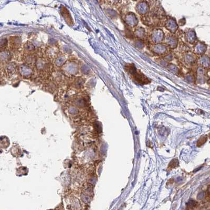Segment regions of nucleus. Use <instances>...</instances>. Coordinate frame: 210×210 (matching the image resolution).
Listing matches in <instances>:
<instances>
[{
  "instance_id": "6",
  "label": "nucleus",
  "mask_w": 210,
  "mask_h": 210,
  "mask_svg": "<svg viewBox=\"0 0 210 210\" xmlns=\"http://www.w3.org/2000/svg\"><path fill=\"white\" fill-rule=\"evenodd\" d=\"M164 44L170 48H175L177 45V38L173 35L169 34L164 36Z\"/></svg>"
},
{
  "instance_id": "5",
  "label": "nucleus",
  "mask_w": 210,
  "mask_h": 210,
  "mask_svg": "<svg viewBox=\"0 0 210 210\" xmlns=\"http://www.w3.org/2000/svg\"><path fill=\"white\" fill-rule=\"evenodd\" d=\"M164 26L166 29L170 32L171 33H175L178 29V25L175 20L172 18H166L164 23Z\"/></svg>"
},
{
  "instance_id": "9",
  "label": "nucleus",
  "mask_w": 210,
  "mask_h": 210,
  "mask_svg": "<svg viewBox=\"0 0 210 210\" xmlns=\"http://www.w3.org/2000/svg\"><path fill=\"white\" fill-rule=\"evenodd\" d=\"M125 22L129 26L135 27L138 23V20L136 15L132 12L128 13L125 17Z\"/></svg>"
},
{
  "instance_id": "10",
  "label": "nucleus",
  "mask_w": 210,
  "mask_h": 210,
  "mask_svg": "<svg viewBox=\"0 0 210 210\" xmlns=\"http://www.w3.org/2000/svg\"><path fill=\"white\" fill-rule=\"evenodd\" d=\"M17 67V66L14 63H5V65L4 66V72L9 76L14 75L18 70Z\"/></svg>"
},
{
  "instance_id": "1",
  "label": "nucleus",
  "mask_w": 210,
  "mask_h": 210,
  "mask_svg": "<svg viewBox=\"0 0 210 210\" xmlns=\"http://www.w3.org/2000/svg\"><path fill=\"white\" fill-rule=\"evenodd\" d=\"M163 10L155 7L146 16H142V21L147 26H157L161 23L164 18Z\"/></svg>"
},
{
  "instance_id": "4",
  "label": "nucleus",
  "mask_w": 210,
  "mask_h": 210,
  "mask_svg": "<svg viewBox=\"0 0 210 210\" xmlns=\"http://www.w3.org/2000/svg\"><path fill=\"white\" fill-rule=\"evenodd\" d=\"M136 10L137 12L141 16H146L149 13V4L146 1L139 2L136 5Z\"/></svg>"
},
{
  "instance_id": "11",
  "label": "nucleus",
  "mask_w": 210,
  "mask_h": 210,
  "mask_svg": "<svg viewBox=\"0 0 210 210\" xmlns=\"http://www.w3.org/2000/svg\"><path fill=\"white\" fill-rule=\"evenodd\" d=\"M22 40L21 38L18 36H13L11 37L10 40V47L13 50H16L20 48L21 45Z\"/></svg>"
},
{
  "instance_id": "13",
  "label": "nucleus",
  "mask_w": 210,
  "mask_h": 210,
  "mask_svg": "<svg viewBox=\"0 0 210 210\" xmlns=\"http://www.w3.org/2000/svg\"><path fill=\"white\" fill-rule=\"evenodd\" d=\"M183 60L187 65L191 66L195 64V59L193 54L191 52H186L183 57Z\"/></svg>"
},
{
  "instance_id": "18",
  "label": "nucleus",
  "mask_w": 210,
  "mask_h": 210,
  "mask_svg": "<svg viewBox=\"0 0 210 210\" xmlns=\"http://www.w3.org/2000/svg\"><path fill=\"white\" fill-rule=\"evenodd\" d=\"M83 80L84 79L81 78H78L77 79L76 81H75L74 84L75 87H76L77 89H79L80 88H81V86L83 85L84 83Z\"/></svg>"
},
{
  "instance_id": "16",
  "label": "nucleus",
  "mask_w": 210,
  "mask_h": 210,
  "mask_svg": "<svg viewBox=\"0 0 210 210\" xmlns=\"http://www.w3.org/2000/svg\"><path fill=\"white\" fill-rule=\"evenodd\" d=\"M135 35L136 36V37H137L138 38L141 39L145 37L146 35V32L144 31V29L141 27H139L136 29L135 31Z\"/></svg>"
},
{
  "instance_id": "12",
  "label": "nucleus",
  "mask_w": 210,
  "mask_h": 210,
  "mask_svg": "<svg viewBox=\"0 0 210 210\" xmlns=\"http://www.w3.org/2000/svg\"><path fill=\"white\" fill-rule=\"evenodd\" d=\"M61 14H62V16H63L64 19L65 20L66 22L68 23L69 25H72V21L71 18V16L70 15V13H69L68 10L65 7H62L61 8Z\"/></svg>"
},
{
  "instance_id": "3",
  "label": "nucleus",
  "mask_w": 210,
  "mask_h": 210,
  "mask_svg": "<svg viewBox=\"0 0 210 210\" xmlns=\"http://www.w3.org/2000/svg\"><path fill=\"white\" fill-rule=\"evenodd\" d=\"M170 48L164 43L153 44L151 46V50L157 55H168Z\"/></svg>"
},
{
  "instance_id": "7",
  "label": "nucleus",
  "mask_w": 210,
  "mask_h": 210,
  "mask_svg": "<svg viewBox=\"0 0 210 210\" xmlns=\"http://www.w3.org/2000/svg\"><path fill=\"white\" fill-rule=\"evenodd\" d=\"M69 63V64L65 63L63 67H67V70H64V72L67 74L71 75L76 74L77 72H78V67L77 65L75 62H70Z\"/></svg>"
},
{
  "instance_id": "17",
  "label": "nucleus",
  "mask_w": 210,
  "mask_h": 210,
  "mask_svg": "<svg viewBox=\"0 0 210 210\" xmlns=\"http://www.w3.org/2000/svg\"><path fill=\"white\" fill-rule=\"evenodd\" d=\"M4 50V52L1 51V61L2 62L4 60V63L5 64L7 63V61H9L10 59L11 55L9 52L6 50Z\"/></svg>"
},
{
  "instance_id": "8",
  "label": "nucleus",
  "mask_w": 210,
  "mask_h": 210,
  "mask_svg": "<svg viewBox=\"0 0 210 210\" xmlns=\"http://www.w3.org/2000/svg\"><path fill=\"white\" fill-rule=\"evenodd\" d=\"M131 75L133 77V79L135 81L136 83H138L140 84H145L149 83L148 79L140 72H137L136 70L134 72L131 73Z\"/></svg>"
},
{
  "instance_id": "14",
  "label": "nucleus",
  "mask_w": 210,
  "mask_h": 210,
  "mask_svg": "<svg viewBox=\"0 0 210 210\" xmlns=\"http://www.w3.org/2000/svg\"><path fill=\"white\" fill-rule=\"evenodd\" d=\"M186 38L187 42L192 44L195 42V34L194 32V31H193L192 30H190L189 31H188L186 33Z\"/></svg>"
},
{
  "instance_id": "15",
  "label": "nucleus",
  "mask_w": 210,
  "mask_h": 210,
  "mask_svg": "<svg viewBox=\"0 0 210 210\" xmlns=\"http://www.w3.org/2000/svg\"><path fill=\"white\" fill-rule=\"evenodd\" d=\"M24 52L26 54H31L35 50V46L30 42H27L23 46Z\"/></svg>"
},
{
  "instance_id": "2",
  "label": "nucleus",
  "mask_w": 210,
  "mask_h": 210,
  "mask_svg": "<svg viewBox=\"0 0 210 210\" xmlns=\"http://www.w3.org/2000/svg\"><path fill=\"white\" fill-rule=\"evenodd\" d=\"M164 38V33L160 29H154L149 35V38L153 44H160Z\"/></svg>"
}]
</instances>
